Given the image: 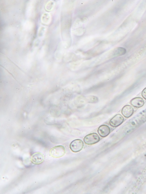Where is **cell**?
Returning a JSON list of instances; mask_svg holds the SVG:
<instances>
[{"label": "cell", "instance_id": "277c9868", "mask_svg": "<svg viewBox=\"0 0 146 194\" xmlns=\"http://www.w3.org/2000/svg\"><path fill=\"white\" fill-rule=\"evenodd\" d=\"M84 144L81 139H77L73 140L70 144V148L72 151L74 152H78L83 148Z\"/></svg>", "mask_w": 146, "mask_h": 194}, {"label": "cell", "instance_id": "52a82bcc", "mask_svg": "<svg viewBox=\"0 0 146 194\" xmlns=\"http://www.w3.org/2000/svg\"><path fill=\"white\" fill-rule=\"evenodd\" d=\"M109 127L107 125L103 124L100 126L98 130V132L102 137H105L108 135L110 132Z\"/></svg>", "mask_w": 146, "mask_h": 194}, {"label": "cell", "instance_id": "30bf717a", "mask_svg": "<svg viewBox=\"0 0 146 194\" xmlns=\"http://www.w3.org/2000/svg\"><path fill=\"white\" fill-rule=\"evenodd\" d=\"M126 52V50L124 48L118 47L115 49L113 52V55L117 57L124 54Z\"/></svg>", "mask_w": 146, "mask_h": 194}, {"label": "cell", "instance_id": "6da1fadb", "mask_svg": "<svg viewBox=\"0 0 146 194\" xmlns=\"http://www.w3.org/2000/svg\"><path fill=\"white\" fill-rule=\"evenodd\" d=\"M146 181V166L136 179L132 188V191L137 192Z\"/></svg>", "mask_w": 146, "mask_h": 194}, {"label": "cell", "instance_id": "9c48e42d", "mask_svg": "<svg viewBox=\"0 0 146 194\" xmlns=\"http://www.w3.org/2000/svg\"><path fill=\"white\" fill-rule=\"evenodd\" d=\"M131 103L133 106L139 108L142 107L144 105V101L142 98L136 97L131 100Z\"/></svg>", "mask_w": 146, "mask_h": 194}, {"label": "cell", "instance_id": "5b68a950", "mask_svg": "<svg viewBox=\"0 0 146 194\" xmlns=\"http://www.w3.org/2000/svg\"><path fill=\"white\" fill-rule=\"evenodd\" d=\"M124 119L120 114L115 115L110 121V125L113 127H117L121 125L124 122Z\"/></svg>", "mask_w": 146, "mask_h": 194}, {"label": "cell", "instance_id": "3957f363", "mask_svg": "<svg viewBox=\"0 0 146 194\" xmlns=\"http://www.w3.org/2000/svg\"><path fill=\"white\" fill-rule=\"evenodd\" d=\"M100 140V137L96 133H92L86 135L84 139L85 143L88 145L95 144Z\"/></svg>", "mask_w": 146, "mask_h": 194}, {"label": "cell", "instance_id": "ba28073f", "mask_svg": "<svg viewBox=\"0 0 146 194\" xmlns=\"http://www.w3.org/2000/svg\"><path fill=\"white\" fill-rule=\"evenodd\" d=\"M121 113L126 118H128L132 115L134 112L133 108L130 105L124 106L121 110Z\"/></svg>", "mask_w": 146, "mask_h": 194}, {"label": "cell", "instance_id": "8fae6325", "mask_svg": "<svg viewBox=\"0 0 146 194\" xmlns=\"http://www.w3.org/2000/svg\"><path fill=\"white\" fill-rule=\"evenodd\" d=\"M87 100L88 101L89 103H96L98 101V98L93 96H89L87 97Z\"/></svg>", "mask_w": 146, "mask_h": 194}, {"label": "cell", "instance_id": "7a4b0ae2", "mask_svg": "<svg viewBox=\"0 0 146 194\" xmlns=\"http://www.w3.org/2000/svg\"><path fill=\"white\" fill-rule=\"evenodd\" d=\"M66 150L65 147L62 145H58L52 148L50 150L51 156L54 158L61 157L65 155Z\"/></svg>", "mask_w": 146, "mask_h": 194}, {"label": "cell", "instance_id": "8992f818", "mask_svg": "<svg viewBox=\"0 0 146 194\" xmlns=\"http://www.w3.org/2000/svg\"><path fill=\"white\" fill-rule=\"evenodd\" d=\"M44 159V155L41 153L36 152L31 156L32 162L34 164L38 165L43 162Z\"/></svg>", "mask_w": 146, "mask_h": 194}, {"label": "cell", "instance_id": "7c38bea8", "mask_svg": "<svg viewBox=\"0 0 146 194\" xmlns=\"http://www.w3.org/2000/svg\"><path fill=\"white\" fill-rule=\"evenodd\" d=\"M141 94L142 97L146 100V87L144 88L142 91Z\"/></svg>", "mask_w": 146, "mask_h": 194}]
</instances>
